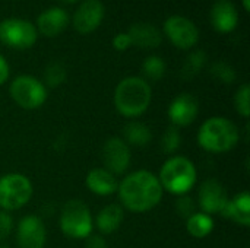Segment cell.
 Here are the masks:
<instances>
[{
	"instance_id": "15",
	"label": "cell",
	"mask_w": 250,
	"mask_h": 248,
	"mask_svg": "<svg viewBox=\"0 0 250 248\" xmlns=\"http://www.w3.org/2000/svg\"><path fill=\"white\" fill-rule=\"evenodd\" d=\"M211 25L221 34H229L239 23V13L231 0H217L211 7Z\"/></svg>"
},
{
	"instance_id": "2",
	"label": "cell",
	"mask_w": 250,
	"mask_h": 248,
	"mask_svg": "<svg viewBox=\"0 0 250 248\" xmlns=\"http://www.w3.org/2000/svg\"><path fill=\"white\" fill-rule=\"evenodd\" d=\"M113 99L120 115L136 118L148 110L152 99V89L144 77L127 76L117 83Z\"/></svg>"
},
{
	"instance_id": "21",
	"label": "cell",
	"mask_w": 250,
	"mask_h": 248,
	"mask_svg": "<svg viewBox=\"0 0 250 248\" xmlns=\"http://www.w3.org/2000/svg\"><path fill=\"white\" fill-rule=\"evenodd\" d=\"M122 133H123L122 139L130 148L132 146H135V148H144V146H148L152 142V132H151L149 126H146L142 121H136V120L129 121L123 127Z\"/></svg>"
},
{
	"instance_id": "28",
	"label": "cell",
	"mask_w": 250,
	"mask_h": 248,
	"mask_svg": "<svg viewBox=\"0 0 250 248\" xmlns=\"http://www.w3.org/2000/svg\"><path fill=\"white\" fill-rule=\"evenodd\" d=\"M234 107L236 111L243 117L249 118L250 115V86L249 83H243L239 86L234 95Z\"/></svg>"
},
{
	"instance_id": "16",
	"label": "cell",
	"mask_w": 250,
	"mask_h": 248,
	"mask_svg": "<svg viewBox=\"0 0 250 248\" xmlns=\"http://www.w3.org/2000/svg\"><path fill=\"white\" fill-rule=\"evenodd\" d=\"M69 23V15L62 7H48L37 18V31L45 37H56L66 29Z\"/></svg>"
},
{
	"instance_id": "25",
	"label": "cell",
	"mask_w": 250,
	"mask_h": 248,
	"mask_svg": "<svg viewBox=\"0 0 250 248\" xmlns=\"http://www.w3.org/2000/svg\"><path fill=\"white\" fill-rule=\"evenodd\" d=\"M67 76L66 67L63 63L60 61H51L47 64L45 70H44V85L48 88H57L62 83H64Z\"/></svg>"
},
{
	"instance_id": "7",
	"label": "cell",
	"mask_w": 250,
	"mask_h": 248,
	"mask_svg": "<svg viewBox=\"0 0 250 248\" xmlns=\"http://www.w3.org/2000/svg\"><path fill=\"white\" fill-rule=\"evenodd\" d=\"M9 94L16 105L28 111L42 107L48 96L47 86L31 75L16 76L10 82Z\"/></svg>"
},
{
	"instance_id": "18",
	"label": "cell",
	"mask_w": 250,
	"mask_h": 248,
	"mask_svg": "<svg viewBox=\"0 0 250 248\" xmlns=\"http://www.w3.org/2000/svg\"><path fill=\"white\" fill-rule=\"evenodd\" d=\"M132 45H136L144 50H152L161 45L163 32L151 23H133L127 31Z\"/></svg>"
},
{
	"instance_id": "30",
	"label": "cell",
	"mask_w": 250,
	"mask_h": 248,
	"mask_svg": "<svg viewBox=\"0 0 250 248\" xmlns=\"http://www.w3.org/2000/svg\"><path fill=\"white\" fill-rule=\"evenodd\" d=\"M15 224L13 218L9 212L0 210V241L6 240L12 232H13Z\"/></svg>"
},
{
	"instance_id": "6",
	"label": "cell",
	"mask_w": 250,
	"mask_h": 248,
	"mask_svg": "<svg viewBox=\"0 0 250 248\" xmlns=\"http://www.w3.org/2000/svg\"><path fill=\"white\" fill-rule=\"evenodd\" d=\"M34 193L31 180L21 172H9L0 177V210L13 212L22 209Z\"/></svg>"
},
{
	"instance_id": "24",
	"label": "cell",
	"mask_w": 250,
	"mask_h": 248,
	"mask_svg": "<svg viewBox=\"0 0 250 248\" xmlns=\"http://www.w3.org/2000/svg\"><path fill=\"white\" fill-rule=\"evenodd\" d=\"M142 75L144 79L148 80H161L166 75L167 70V64L166 61L160 57V56H148L144 61H142Z\"/></svg>"
},
{
	"instance_id": "29",
	"label": "cell",
	"mask_w": 250,
	"mask_h": 248,
	"mask_svg": "<svg viewBox=\"0 0 250 248\" xmlns=\"http://www.w3.org/2000/svg\"><path fill=\"white\" fill-rule=\"evenodd\" d=\"M176 212L180 218H185L188 219L189 216H192L195 212H198V205L195 202L193 197H190L189 194H185V196H179V199L176 200Z\"/></svg>"
},
{
	"instance_id": "13",
	"label": "cell",
	"mask_w": 250,
	"mask_h": 248,
	"mask_svg": "<svg viewBox=\"0 0 250 248\" xmlns=\"http://www.w3.org/2000/svg\"><path fill=\"white\" fill-rule=\"evenodd\" d=\"M167 114L171 121V126H174L177 129L188 127L192 123H195V120L198 118L199 102H198L196 96L189 92L179 94L170 102Z\"/></svg>"
},
{
	"instance_id": "9",
	"label": "cell",
	"mask_w": 250,
	"mask_h": 248,
	"mask_svg": "<svg viewBox=\"0 0 250 248\" xmlns=\"http://www.w3.org/2000/svg\"><path fill=\"white\" fill-rule=\"evenodd\" d=\"M163 31L170 42L180 50H190L199 41L198 26L189 18L182 15L168 16L163 25Z\"/></svg>"
},
{
	"instance_id": "19",
	"label": "cell",
	"mask_w": 250,
	"mask_h": 248,
	"mask_svg": "<svg viewBox=\"0 0 250 248\" xmlns=\"http://www.w3.org/2000/svg\"><path fill=\"white\" fill-rule=\"evenodd\" d=\"M123 218L125 209L120 205L110 203L104 206L94 218V228H97L101 235H110L120 228Z\"/></svg>"
},
{
	"instance_id": "4",
	"label": "cell",
	"mask_w": 250,
	"mask_h": 248,
	"mask_svg": "<svg viewBox=\"0 0 250 248\" xmlns=\"http://www.w3.org/2000/svg\"><path fill=\"white\" fill-rule=\"evenodd\" d=\"M164 191L174 196H185L196 184L198 171L195 164L182 155L170 156L161 167L157 175Z\"/></svg>"
},
{
	"instance_id": "22",
	"label": "cell",
	"mask_w": 250,
	"mask_h": 248,
	"mask_svg": "<svg viewBox=\"0 0 250 248\" xmlns=\"http://www.w3.org/2000/svg\"><path fill=\"white\" fill-rule=\"evenodd\" d=\"M214 219L211 215L208 213H204L201 210L195 212L192 216H189L186 219V231L190 237L193 238H205L208 237L212 231H214Z\"/></svg>"
},
{
	"instance_id": "11",
	"label": "cell",
	"mask_w": 250,
	"mask_h": 248,
	"mask_svg": "<svg viewBox=\"0 0 250 248\" xmlns=\"http://www.w3.org/2000/svg\"><path fill=\"white\" fill-rule=\"evenodd\" d=\"M229 193L226 187L215 178L205 180L198 191V209L208 215H221L224 210L227 202H229Z\"/></svg>"
},
{
	"instance_id": "35",
	"label": "cell",
	"mask_w": 250,
	"mask_h": 248,
	"mask_svg": "<svg viewBox=\"0 0 250 248\" xmlns=\"http://www.w3.org/2000/svg\"><path fill=\"white\" fill-rule=\"evenodd\" d=\"M242 4H243L245 10H246V12H249V10H250V0H242Z\"/></svg>"
},
{
	"instance_id": "3",
	"label": "cell",
	"mask_w": 250,
	"mask_h": 248,
	"mask_svg": "<svg viewBox=\"0 0 250 248\" xmlns=\"http://www.w3.org/2000/svg\"><path fill=\"white\" fill-rule=\"evenodd\" d=\"M198 145L209 153H226L233 151L239 140V127L229 118L217 115L207 118L196 136Z\"/></svg>"
},
{
	"instance_id": "17",
	"label": "cell",
	"mask_w": 250,
	"mask_h": 248,
	"mask_svg": "<svg viewBox=\"0 0 250 248\" xmlns=\"http://www.w3.org/2000/svg\"><path fill=\"white\" fill-rule=\"evenodd\" d=\"M85 184L91 193L105 197L117 191L119 180L114 174H111L104 167H98V168H92L86 174Z\"/></svg>"
},
{
	"instance_id": "10",
	"label": "cell",
	"mask_w": 250,
	"mask_h": 248,
	"mask_svg": "<svg viewBox=\"0 0 250 248\" xmlns=\"http://www.w3.org/2000/svg\"><path fill=\"white\" fill-rule=\"evenodd\" d=\"M101 159H103L105 170H108L116 177L122 175L129 170L130 162H132L130 146L119 136L110 137L103 145Z\"/></svg>"
},
{
	"instance_id": "12",
	"label": "cell",
	"mask_w": 250,
	"mask_h": 248,
	"mask_svg": "<svg viewBox=\"0 0 250 248\" xmlns=\"http://www.w3.org/2000/svg\"><path fill=\"white\" fill-rule=\"evenodd\" d=\"M16 243L19 248H44L47 229L42 219L37 215L23 216L16 227Z\"/></svg>"
},
{
	"instance_id": "20",
	"label": "cell",
	"mask_w": 250,
	"mask_h": 248,
	"mask_svg": "<svg viewBox=\"0 0 250 248\" xmlns=\"http://www.w3.org/2000/svg\"><path fill=\"white\" fill-rule=\"evenodd\" d=\"M221 216L236 222L242 227L250 225V194L248 191H242L236 194L233 199H229Z\"/></svg>"
},
{
	"instance_id": "34",
	"label": "cell",
	"mask_w": 250,
	"mask_h": 248,
	"mask_svg": "<svg viewBox=\"0 0 250 248\" xmlns=\"http://www.w3.org/2000/svg\"><path fill=\"white\" fill-rule=\"evenodd\" d=\"M57 1H60V3H63V4H75V3H78V1H81V0H57Z\"/></svg>"
},
{
	"instance_id": "33",
	"label": "cell",
	"mask_w": 250,
	"mask_h": 248,
	"mask_svg": "<svg viewBox=\"0 0 250 248\" xmlns=\"http://www.w3.org/2000/svg\"><path fill=\"white\" fill-rule=\"evenodd\" d=\"M9 75H10L9 63H7V60L0 54V86L9 79Z\"/></svg>"
},
{
	"instance_id": "32",
	"label": "cell",
	"mask_w": 250,
	"mask_h": 248,
	"mask_svg": "<svg viewBox=\"0 0 250 248\" xmlns=\"http://www.w3.org/2000/svg\"><path fill=\"white\" fill-rule=\"evenodd\" d=\"M85 248H107V243L101 234H91L85 238Z\"/></svg>"
},
{
	"instance_id": "8",
	"label": "cell",
	"mask_w": 250,
	"mask_h": 248,
	"mask_svg": "<svg viewBox=\"0 0 250 248\" xmlns=\"http://www.w3.org/2000/svg\"><path fill=\"white\" fill-rule=\"evenodd\" d=\"M38 38L34 23L21 18H6L0 22V42L13 50H28Z\"/></svg>"
},
{
	"instance_id": "14",
	"label": "cell",
	"mask_w": 250,
	"mask_h": 248,
	"mask_svg": "<svg viewBox=\"0 0 250 248\" xmlns=\"http://www.w3.org/2000/svg\"><path fill=\"white\" fill-rule=\"evenodd\" d=\"M104 19V4L100 0H83L73 13L72 23L79 34L94 32Z\"/></svg>"
},
{
	"instance_id": "5",
	"label": "cell",
	"mask_w": 250,
	"mask_h": 248,
	"mask_svg": "<svg viewBox=\"0 0 250 248\" xmlns=\"http://www.w3.org/2000/svg\"><path fill=\"white\" fill-rule=\"evenodd\" d=\"M59 227L67 238L85 240L94 232V218L82 200L72 199L62 208Z\"/></svg>"
},
{
	"instance_id": "1",
	"label": "cell",
	"mask_w": 250,
	"mask_h": 248,
	"mask_svg": "<svg viewBox=\"0 0 250 248\" xmlns=\"http://www.w3.org/2000/svg\"><path fill=\"white\" fill-rule=\"evenodd\" d=\"M120 206L133 213H145L160 205L164 190L158 177L148 170L129 172L119 181L117 191Z\"/></svg>"
},
{
	"instance_id": "26",
	"label": "cell",
	"mask_w": 250,
	"mask_h": 248,
	"mask_svg": "<svg viewBox=\"0 0 250 248\" xmlns=\"http://www.w3.org/2000/svg\"><path fill=\"white\" fill-rule=\"evenodd\" d=\"M160 145H161L163 153L173 156L180 149V146H182V133H180V129H177L174 126L167 127L166 132L161 136Z\"/></svg>"
},
{
	"instance_id": "27",
	"label": "cell",
	"mask_w": 250,
	"mask_h": 248,
	"mask_svg": "<svg viewBox=\"0 0 250 248\" xmlns=\"http://www.w3.org/2000/svg\"><path fill=\"white\" fill-rule=\"evenodd\" d=\"M209 73L212 75L214 79L226 83V85H231L236 80V70L231 64L226 63V61H215L212 63V66L209 67Z\"/></svg>"
},
{
	"instance_id": "36",
	"label": "cell",
	"mask_w": 250,
	"mask_h": 248,
	"mask_svg": "<svg viewBox=\"0 0 250 248\" xmlns=\"http://www.w3.org/2000/svg\"><path fill=\"white\" fill-rule=\"evenodd\" d=\"M0 248H9L7 246H3V244H0Z\"/></svg>"
},
{
	"instance_id": "23",
	"label": "cell",
	"mask_w": 250,
	"mask_h": 248,
	"mask_svg": "<svg viewBox=\"0 0 250 248\" xmlns=\"http://www.w3.org/2000/svg\"><path fill=\"white\" fill-rule=\"evenodd\" d=\"M205 64H207V53L204 50L192 51L186 57V60H185V63H183V66L180 69V77L183 80L193 79L196 75H199V72L202 70V67Z\"/></svg>"
},
{
	"instance_id": "31",
	"label": "cell",
	"mask_w": 250,
	"mask_h": 248,
	"mask_svg": "<svg viewBox=\"0 0 250 248\" xmlns=\"http://www.w3.org/2000/svg\"><path fill=\"white\" fill-rule=\"evenodd\" d=\"M132 45V41H130V37L127 32H119L114 35L113 38V47L114 50L117 51H126L129 47Z\"/></svg>"
}]
</instances>
